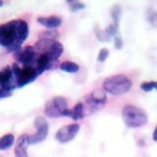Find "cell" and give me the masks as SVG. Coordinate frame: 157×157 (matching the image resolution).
<instances>
[{
  "mask_svg": "<svg viewBox=\"0 0 157 157\" xmlns=\"http://www.w3.org/2000/svg\"><path fill=\"white\" fill-rule=\"evenodd\" d=\"M152 139H153L154 141L157 142V126H156V128H155L154 131H153V134H152Z\"/></svg>",
  "mask_w": 157,
  "mask_h": 157,
  "instance_id": "obj_25",
  "label": "cell"
},
{
  "mask_svg": "<svg viewBox=\"0 0 157 157\" xmlns=\"http://www.w3.org/2000/svg\"><path fill=\"white\" fill-rule=\"evenodd\" d=\"M81 127L77 123H74V124L70 125H66L62 128H60L55 135V139L60 144H67V142H70L76 137L78 135V132H80Z\"/></svg>",
  "mask_w": 157,
  "mask_h": 157,
  "instance_id": "obj_9",
  "label": "cell"
},
{
  "mask_svg": "<svg viewBox=\"0 0 157 157\" xmlns=\"http://www.w3.org/2000/svg\"><path fill=\"white\" fill-rule=\"evenodd\" d=\"M114 45L117 49L123 48V39L120 34H117L116 36H114Z\"/></svg>",
  "mask_w": 157,
  "mask_h": 157,
  "instance_id": "obj_23",
  "label": "cell"
},
{
  "mask_svg": "<svg viewBox=\"0 0 157 157\" xmlns=\"http://www.w3.org/2000/svg\"><path fill=\"white\" fill-rule=\"evenodd\" d=\"M121 6L118 4H115L111 9V17L113 19V25L115 27L119 28V23H120V18H121Z\"/></svg>",
  "mask_w": 157,
  "mask_h": 157,
  "instance_id": "obj_18",
  "label": "cell"
},
{
  "mask_svg": "<svg viewBox=\"0 0 157 157\" xmlns=\"http://www.w3.org/2000/svg\"><path fill=\"white\" fill-rule=\"evenodd\" d=\"M64 117H70L74 121L82 120L86 117L82 102H78L72 109H67L64 113Z\"/></svg>",
  "mask_w": 157,
  "mask_h": 157,
  "instance_id": "obj_12",
  "label": "cell"
},
{
  "mask_svg": "<svg viewBox=\"0 0 157 157\" xmlns=\"http://www.w3.org/2000/svg\"><path fill=\"white\" fill-rule=\"evenodd\" d=\"M109 56V50L107 48H102L98 52L97 55V61L98 62H104L106 59Z\"/></svg>",
  "mask_w": 157,
  "mask_h": 157,
  "instance_id": "obj_22",
  "label": "cell"
},
{
  "mask_svg": "<svg viewBox=\"0 0 157 157\" xmlns=\"http://www.w3.org/2000/svg\"><path fill=\"white\" fill-rule=\"evenodd\" d=\"M15 142V136L12 134H6L0 137V150H7Z\"/></svg>",
  "mask_w": 157,
  "mask_h": 157,
  "instance_id": "obj_17",
  "label": "cell"
},
{
  "mask_svg": "<svg viewBox=\"0 0 157 157\" xmlns=\"http://www.w3.org/2000/svg\"><path fill=\"white\" fill-rule=\"evenodd\" d=\"M107 103V95L104 90H94L85 97L83 99V109L86 116L93 114L94 112L101 110Z\"/></svg>",
  "mask_w": 157,
  "mask_h": 157,
  "instance_id": "obj_4",
  "label": "cell"
},
{
  "mask_svg": "<svg viewBox=\"0 0 157 157\" xmlns=\"http://www.w3.org/2000/svg\"><path fill=\"white\" fill-rule=\"evenodd\" d=\"M68 109L67 99L63 96H55L49 99L44 106V114L49 118H57L64 116Z\"/></svg>",
  "mask_w": 157,
  "mask_h": 157,
  "instance_id": "obj_6",
  "label": "cell"
},
{
  "mask_svg": "<svg viewBox=\"0 0 157 157\" xmlns=\"http://www.w3.org/2000/svg\"><path fill=\"white\" fill-rule=\"evenodd\" d=\"M11 96V92L4 90V88H2L1 86H0V99L1 98H6V97H9Z\"/></svg>",
  "mask_w": 157,
  "mask_h": 157,
  "instance_id": "obj_24",
  "label": "cell"
},
{
  "mask_svg": "<svg viewBox=\"0 0 157 157\" xmlns=\"http://www.w3.org/2000/svg\"><path fill=\"white\" fill-rule=\"evenodd\" d=\"M59 36V33L56 31H52V29H49V31H45L42 33L39 34L38 36V40L36 43L34 44V50L36 53H45L47 52L50 47L55 43L57 40L56 39Z\"/></svg>",
  "mask_w": 157,
  "mask_h": 157,
  "instance_id": "obj_8",
  "label": "cell"
},
{
  "mask_svg": "<svg viewBox=\"0 0 157 157\" xmlns=\"http://www.w3.org/2000/svg\"><path fill=\"white\" fill-rule=\"evenodd\" d=\"M37 22L41 25V26L45 27L47 29H56L59 28L62 25V19L58 16H48V17H38Z\"/></svg>",
  "mask_w": 157,
  "mask_h": 157,
  "instance_id": "obj_13",
  "label": "cell"
},
{
  "mask_svg": "<svg viewBox=\"0 0 157 157\" xmlns=\"http://www.w3.org/2000/svg\"><path fill=\"white\" fill-rule=\"evenodd\" d=\"M140 88L145 92H149L153 90H157V82L150 81V82H144L140 83Z\"/></svg>",
  "mask_w": 157,
  "mask_h": 157,
  "instance_id": "obj_20",
  "label": "cell"
},
{
  "mask_svg": "<svg viewBox=\"0 0 157 157\" xmlns=\"http://www.w3.org/2000/svg\"><path fill=\"white\" fill-rule=\"evenodd\" d=\"M33 126L36 128V132L33 135L29 136V144H37L39 142H42L46 139L49 132V126L45 118L41 116L36 117L33 121Z\"/></svg>",
  "mask_w": 157,
  "mask_h": 157,
  "instance_id": "obj_7",
  "label": "cell"
},
{
  "mask_svg": "<svg viewBox=\"0 0 157 157\" xmlns=\"http://www.w3.org/2000/svg\"><path fill=\"white\" fill-rule=\"evenodd\" d=\"M3 4H4V2H3V1H0V7L3 6Z\"/></svg>",
  "mask_w": 157,
  "mask_h": 157,
  "instance_id": "obj_26",
  "label": "cell"
},
{
  "mask_svg": "<svg viewBox=\"0 0 157 157\" xmlns=\"http://www.w3.org/2000/svg\"><path fill=\"white\" fill-rule=\"evenodd\" d=\"M29 145V136L22 135L18 137L16 141V147H15V157H29L28 154V146Z\"/></svg>",
  "mask_w": 157,
  "mask_h": 157,
  "instance_id": "obj_11",
  "label": "cell"
},
{
  "mask_svg": "<svg viewBox=\"0 0 157 157\" xmlns=\"http://www.w3.org/2000/svg\"><path fill=\"white\" fill-rule=\"evenodd\" d=\"M12 71L15 81H16L17 87H23L29 85L39 76V73L37 72L34 65L25 66L21 68L18 63H15L12 66Z\"/></svg>",
  "mask_w": 157,
  "mask_h": 157,
  "instance_id": "obj_5",
  "label": "cell"
},
{
  "mask_svg": "<svg viewBox=\"0 0 157 157\" xmlns=\"http://www.w3.org/2000/svg\"><path fill=\"white\" fill-rule=\"evenodd\" d=\"M59 68H60V70H62L63 72L69 73V74H75L80 70L78 64L73 61H64L60 64Z\"/></svg>",
  "mask_w": 157,
  "mask_h": 157,
  "instance_id": "obj_16",
  "label": "cell"
},
{
  "mask_svg": "<svg viewBox=\"0 0 157 157\" xmlns=\"http://www.w3.org/2000/svg\"><path fill=\"white\" fill-rule=\"evenodd\" d=\"M132 86V81L127 76L122 75V74L108 77L102 82L103 90L114 96H120L129 92Z\"/></svg>",
  "mask_w": 157,
  "mask_h": 157,
  "instance_id": "obj_2",
  "label": "cell"
},
{
  "mask_svg": "<svg viewBox=\"0 0 157 157\" xmlns=\"http://www.w3.org/2000/svg\"><path fill=\"white\" fill-rule=\"evenodd\" d=\"M29 36V25L24 20H13L0 25V45L17 53Z\"/></svg>",
  "mask_w": 157,
  "mask_h": 157,
  "instance_id": "obj_1",
  "label": "cell"
},
{
  "mask_svg": "<svg viewBox=\"0 0 157 157\" xmlns=\"http://www.w3.org/2000/svg\"><path fill=\"white\" fill-rule=\"evenodd\" d=\"M94 33H95V36L97 37V39L99 41H102V42H106V41H109L110 40V36H108V34L105 33L104 29H102L98 27V25H95V27H94Z\"/></svg>",
  "mask_w": 157,
  "mask_h": 157,
  "instance_id": "obj_19",
  "label": "cell"
},
{
  "mask_svg": "<svg viewBox=\"0 0 157 157\" xmlns=\"http://www.w3.org/2000/svg\"><path fill=\"white\" fill-rule=\"evenodd\" d=\"M63 52H64L63 44L61 42H59V41H56L46 53H47L49 59H50V61L52 62V64H54L59 58H60V56L62 55Z\"/></svg>",
  "mask_w": 157,
  "mask_h": 157,
  "instance_id": "obj_15",
  "label": "cell"
},
{
  "mask_svg": "<svg viewBox=\"0 0 157 157\" xmlns=\"http://www.w3.org/2000/svg\"><path fill=\"white\" fill-rule=\"evenodd\" d=\"M68 3L70 4V10L73 13L78 12V11H80V10L86 8V5L80 1H73V2H68Z\"/></svg>",
  "mask_w": 157,
  "mask_h": 157,
  "instance_id": "obj_21",
  "label": "cell"
},
{
  "mask_svg": "<svg viewBox=\"0 0 157 157\" xmlns=\"http://www.w3.org/2000/svg\"><path fill=\"white\" fill-rule=\"evenodd\" d=\"M36 52L34 50L33 46L28 45L24 49H21L16 53V59L18 63L22 64L23 67L25 66H31L36 63Z\"/></svg>",
  "mask_w": 157,
  "mask_h": 157,
  "instance_id": "obj_10",
  "label": "cell"
},
{
  "mask_svg": "<svg viewBox=\"0 0 157 157\" xmlns=\"http://www.w3.org/2000/svg\"><path fill=\"white\" fill-rule=\"evenodd\" d=\"M122 118L125 125L130 129L140 128L148 121V117L144 110L132 104H127L123 107Z\"/></svg>",
  "mask_w": 157,
  "mask_h": 157,
  "instance_id": "obj_3",
  "label": "cell"
},
{
  "mask_svg": "<svg viewBox=\"0 0 157 157\" xmlns=\"http://www.w3.org/2000/svg\"><path fill=\"white\" fill-rule=\"evenodd\" d=\"M52 62L49 59L47 53H42L40 54L36 60V63H34V66H36L37 72L39 73V75H41L43 72H45L47 70H49L52 67Z\"/></svg>",
  "mask_w": 157,
  "mask_h": 157,
  "instance_id": "obj_14",
  "label": "cell"
}]
</instances>
